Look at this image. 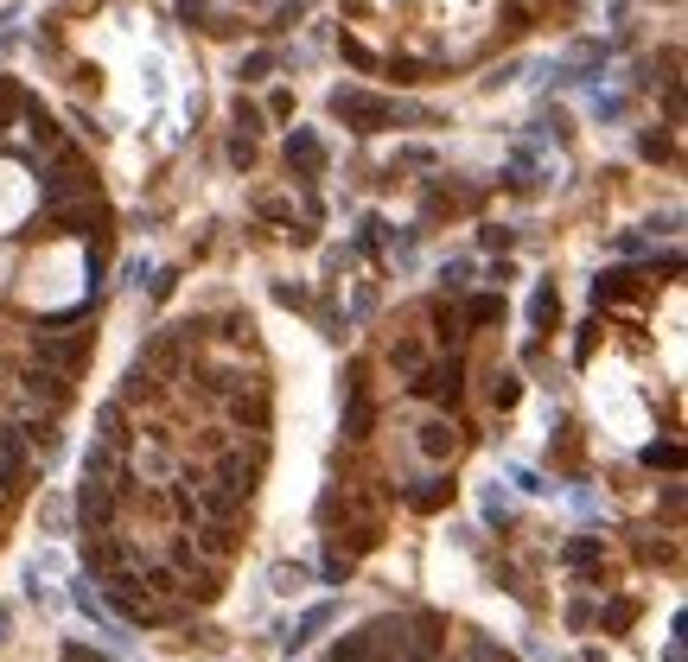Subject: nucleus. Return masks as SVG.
Masks as SVG:
<instances>
[{
	"mask_svg": "<svg viewBox=\"0 0 688 662\" xmlns=\"http://www.w3.org/2000/svg\"><path fill=\"white\" fill-rule=\"evenodd\" d=\"M71 522H77L83 535H102V529L115 522V491H109L102 478H83L77 497H71Z\"/></svg>",
	"mask_w": 688,
	"mask_h": 662,
	"instance_id": "obj_1",
	"label": "nucleus"
},
{
	"mask_svg": "<svg viewBox=\"0 0 688 662\" xmlns=\"http://www.w3.org/2000/svg\"><path fill=\"white\" fill-rule=\"evenodd\" d=\"M332 115L370 134V128H389V121H395V102L389 96H370V90H338L332 96Z\"/></svg>",
	"mask_w": 688,
	"mask_h": 662,
	"instance_id": "obj_2",
	"label": "nucleus"
},
{
	"mask_svg": "<svg viewBox=\"0 0 688 662\" xmlns=\"http://www.w3.org/2000/svg\"><path fill=\"white\" fill-rule=\"evenodd\" d=\"M90 179H83V166H77V153L71 147H58V172L45 179V204H64V198H90Z\"/></svg>",
	"mask_w": 688,
	"mask_h": 662,
	"instance_id": "obj_3",
	"label": "nucleus"
},
{
	"mask_svg": "<svg viewBox=\"0 0 688 662\" xmlns=\"http://www.w3.org/2000/svg\"><path fill=\"white\" fill-rule=\"evenodd\" d=\"M32 351H39V363H45V370H77V363H83V351H90V344H83V338H64V331H39V338H32Z\"/></svg>",
	"mask_w": 688,
	"mask_h": 662,
	"instance_id": "obj_4",
	"label": "nucleus"
},
{
	"mask_svg": "<svg viewBox=\"0 0 688 662\" xmlns=\"http://www.w3.org/2000/svg\"><path fill=\"white\" fill-rule=\"evenodd\" d=\"M459 382H466V363L446 357V363H434V370H415L408 389H415V395H440V402H459Z\"/></svg>",
	"mask_w": 688,
	"mask_h": 662,
	"instance_id": "obj_5",
	"label": "nucleus"
},
{
	"mask_svg": "<svg viewBox=\"0 0 688 662\" xmlns=\"http://www.w3.org/2000/svg\"><path fill=\"white\" fill-rule=\"evenodd\" d=\"M255 478H262V446H255V452H223V459H217V484H223V491H255Z\"/></svg>",
	"mask_w": 688,
	"mask_h": 662,
	"instance_id": "obj_6",
	"label": "nucleus"
},
{
	"mask_svg": "<svg viewBox=\"0 0 688 662\" xmlns=\"http://www.w3.org/2000/svg\"><path fill=\"white\" fill-rule=\"evenodd\" d=\"M192 503H198V510L211 516V522H236L249 497H243V491H223V484H198V491H192Z\"/></svg>",
	"mask_w": 688,
	"mask_h": 662,
	"instance_id": "obj_7",
	"label": "nucleus"
},
{
	"mask_svg": "<svg viewBox=\"0 0 688 662\" xmlns=\"http://www.w3.org/2000/svg\"><path fill=\"white\" fill-rule=\"evenodd\" d=\"M20 382H26V389H32V395H39V402H45V408H64V402H71V382H64L58 370H45V363H32V370H26Z\"/></svg>",
	"mask_w": 688,
	"mask_h": 662,
	"instance_id": "obj_8",
	"label": "nucleus"
},
{
	"mask_svg": "<svg viewBox=\"0 0 688 662\" xmlns=\"http://www.w3.org/2000/svg\"><path fill=\"white\" fill-rule=\"evenodd\" d=\"M376 421V408H370V395H364V370H351V402H344V433L351 440H364Z\"/></svg>",
	"mask_w": 688,
	"mask_h": 662,
	"instance_id": "obj_9",
	"label": "nucleus"
},
{
	"mask_svg": "<svg viewBox=\"0 0 688 662\" xmlns=\"http://www.w3.org/2000/svg\"><path fill=\"white\" fill-rule=\"evenodd\" d=\"M0 484H26V446H20V433L13 427H0Z\"/></svg>",
	"mask_w": 688,
	"mask_h": 662,
	"instance_id": "obj_10",
	"label": "nucleus"
},
{
	"mask_svg": "<svg viewBox=\"0 0 688 662\" xmlns=\"http://www.w3.org/2000/svg\"><path fill=\"white\" fill-rule=\"evenodd\" d=\"M13 433H20V446L45 452V459L58 452V421H51V414H32V421H26V427H13Z\"/></svg>",
	"mask_w": 688,
	"mask_h": 662,
	"instance_id": "obj_11",
	"label": "nucleus"
},
{
	"mask_svg": "<svg viewBox=\"0 0 688 662\" xmlns=\"http://www.w3.org/2000/svg\"><path fill=\"white\" fill-rule=\"evenodd\" d=\"M332 618H338V605H332V599H325V605H313V612H306V618L294 624V637H287V650H300V643H313V637H319V631H325Z\"/></svg>",
	"mask_w": 688,
	"mask_h": 662,
	"instance_id": "obj_12",
	"label": "nucleus"
},
{
	"mask_svg": "<svg viewBox=\"0 0 688 662\" xmlns=\"http://www.w3.org/2000/svg\"><path fill=\"white\" fill-rule=\"evenodd\" d=\"M115 472H122V452H115V446H90V452H83V478H102V484H109Z\"/></svg>",
	"mask_w": 688,
	"mask_h": 662,
	"instance_id": "obj_13",
	"label": "nucleus"
},
{
	"mask_svg": "<svg viewBox=\"0 0 688 662\" xmlns=\"http://www.w3.org/2000/svg\"><path fill=\"white\" fill-rule=\"evenodd\" d=\"M287 160H294L300 172H319V166H325V147H319V134H306V128H300L294 141H287Z\"/></svg>",
	"mask_w": 688,
	"mask_h": 662,
	"instance_id": "obj_14",
	"label": "nucleus"
},
{
	"mask_svg": "<svg viewBox=\"0 0 688 662\" xmlns=\"http://www.w3.org/2000/svg\"><path fill=\"white\" fill-rule=\"evenodd\" d=\"M122 567V554H115L102 535H83V573H115Z\"/></svg>",
	"mask_w": 688,
	"mask_h": 662,
	"instance_id": "obj_15",
	"label": "nucleus"
},
{
	"mask_svg": "<svg viewBox=\"0 0 688 662\" xmlns=\"http://www.w3.org/2000/svg\"><path fill=\"white\" fill-rule=\"evenodd\" d=\"M631 287H638V274H631V268H612V274H599V287H593V300L599 306H612V300H625V293Z\"/></svg>",
	"mask_w": 688,
	"mask_h": 662,
	"instance_id": "obj_16",
	"label": "nucleus"
},
{
	"mask_svg": "<svg viewBox=\"0 0 688 662\" xmlns=\"http://www.w3.org/2000/svg\"><path fill=\"white\" fill-rule=\"evenodd\" d=\"M96 421H102V446H115V452L128 446V421H122V402H102V408H96Z\"/></svg>",
	"mask_w": 688,
	"mask_h": 662,
	"instance_id": "obj_17",
	"label": "nucleus"
},
{
	"mask_svg": "<svg viewBox=\"0 0 688 662\" xmlns=\"http://www.w3.org/2000/svg\"><path fill=\"white\" fill-rule=\"evenodd\" d=\"M599 554H606V542H599V535H574V542H567V567L593 573V567H599Z\"/></svg>",
	"mask_w": 688,
	"mask_h": 662,
	"instance_id": "obj_18",
	"label": "nucleus"
},
{
	"mask_svg": "<svg viewBox=\"0 0 688 662\" xmlns=\"http://www.w3.org/2000/svg\"><path fill=\"white\" fill-rule=\"evenodd\" d=\"M453 446H459V433L446 427V421H427V427H421V452H427V459H446Z\"/></svg>",
	"mask_w": 688,
	"mask_h": 662,
	"instance_id": "obj_19",
	"label": "nucleus"
},
{
	"mask_svg": "<svg viewBox=\"0 0 688 662\" xmlns=\"http://www.w3.org/2000/svg\"><path fill=\"white\" fill-rule=\"evenodd\" d=\"M51 223H58V230H90V223H96V204H51Z\"/></svg>",
	"mask_w": 688,
	"mask_h": 662,
	"instance_id": "obj_20",
	"label": "nucleus"
},
{
	"mask_svg": "<svg viewBox=\"0 0 688 662\" xmlns=\"http://www.w3.org/2000/svg\"><path fill=\"white\" fill-rule=\"evenodd\" d=\"M268 580H274V592H306V586H313V573H306L300 561H274Z\"/></svg>",
	"mask_w": 688,
	"mask_h": 662,
	"instance_id": "obj_21",
	"label": "nucleus"
},
{
	"mask_svg": "<svg viewBox=\"0 0 688 662\" xmlns=\"http://www.w3.org/2000/svg\"><path fill=\"white\" fill-rule=\"evenodd\" d=\"M26 134H32V147H58V121H51L39 102L26 109Z\"/></svg>",
	"mask_w": 688,
	"mask_h": 662,
	"instance_id": "obj_22",
	"label": "nucleus"
},
{
	"mask_svg": "<svg viewBox=\"0 0 688 662\" xmlns=\"http://www.w3.org/2000/svg\"><path fill=\"white\" fill-rule=\"evenodd\" d=\"M644 465H650V472H682V446H676V440L644 446Z\"/></svg>",
	"mask_w": 688,
	"mask_h": 662,
	"instance_id": "obj_23",
	"label": "nucleus"
},
{
	"mask_svg": "<svg viewBox=\"0 0 688 662\" xmlns=\"http://www.w3.org/2000/svg\"><path fill=\"white\" fill-rule=\"evenodd\" d=\"M230 414H236L243 427H268V395H236Z\"/></svg>",
	"mask_w": 688,
	"mask_h": 662,
	"instance_id": "obj_24",
	"label": "nucleus"
},
{
	"mask_svg": "<svg viewBox=\"0 0 688 662\" xmlns=\"http://www.w3.org/2000/svg\"><path fill=\"white\" fill-rule=\"evenodd\" d=\"M529 319L548 331V325L561 319V293H555V287H536V300H529Z\"/></svg>",
	"mask_w": 688,
	"mask_h": 662,
	"instance_id": "obj_25",
	"label": "nucleus"
},
{
	"mask_svg": "<svg viewBox=\"0 0 688 662\" xmlns=\"http://www.w3.org/2000/svg\"><path fill=\"white\" fill-rule=\"evenodd\" d=\"M440 643H446V637H440V618H434V612H421V618H415V650H421V656H434Z\"/></svg>",
	"mask_w": 688,
	"mask_h": 662,
	"instance_id": "obj_26",
	"label": "nucleus"
},
{
	"mask_svg": "<svg viewBox=\"0 0 688 662\" xmlns=\"http://www.w3.org/2000/svg\"><path fill=\"white\" fill-rule=\"evenodd\" d=\"M446 497H453V484H440V478H427L421 491H408V503H415V510H440Z\"/></svg>",
	"mask_w": 688,
	"mask_h": 662,
	"instance_id": "obj_27",
	"label": "nucleus"
},
{
	"mask_svg": "<svg viewBox=\"0 0 688 662\" xmlns=\"http://www.w3.org/2000/svg\"><path fill=\"white\" fill-rule=\"evenodd\" d=\"M389 363H395V370H408V376H415V370H421V344H415V338H395Z\"/></svg>",
	"mask_w": 688,
	"mask_h": 662,
	"instance_id": "obj_28",
	"label": "nucleus"
},
{
	"mask_svg": "<svg viewBox=\"0 0 688 662\" xmlns=\"http://www.w3.org/2000/svg\"><path fill=\"white\" fill-rule=\"evenodd\" d=\"M204 548H211L217 561H223V554L236 548V529H230V522H211V529H204Z\"/></svg>",
	"mask_w": 688,
	"mask_h": 662,
	"instance_id": "obj_29",
	"label": "nucleus"
},
{
	"mask_svg": "<svg viewBox=\"0 0 688 662\" xmlns=\"http://www.w3.org/2000/svg\"><path fill=\"white\" fill-rule=\"evenodd\" d=\"M504 319V300H497V293H478L472 300V325H497Z\"/></svg>",
	"mask_w": 688,
	"mask_h": 662,
	"instance_id": "obj_30",
	"label": "nucleus"
},
{
	"mask_svg": "<svg viewBox=\"0 0 688 662\" xmlns=\"http://www.w3.org/2000/svg\"><path fill=\"white\" fill-rule=\"evenodd\" d=\"M631 618H638V605H631V599H612V605H606V631H612V637L631 631Z\"/></svg>",
	"mask_w": 688,
	"mask_h": 662,
	"instance_id": "obj_31",
	"label": "nucleus"
},
{
	"mask_svg": "<svg viewBox=\"0 0 688 662\" xmlns=\"http://www.w3.org/2000/svg\"><path fill=\"white\" fill-rule=\"evenodd\" d=\"M13 115H20V90H13V77H0V134L13 128Z\"/></svg>",
	"mask_w": 688,
	"mask_h": 662,
	"instance_id": "obj_32",
	"label": "nucleus"
},
{
	"mask_svg": "<svg viewBox=\"0 0 688 662\" xmlns=\"http://www.w3.org/2000/svg\"><path fill=\"white\" fill-rule=\"evenodd\" d=\"M332 662H376V650H370L364 637H344L338 650H332Z\"/></svg>",
	"mask_w": 688,
	"mask_h": 662,
	"instance_id": "obj_33",
	"label": "nucleus"
},
{
	"mask_svg": "<svg viewBox=\"0 0 688 662\" xmlns=\"http://www.w3.org/2000/svg\"><path fill=\"white\" fill-rule=\"evenodd\" d=\"M39 522H45V529H64V522H71V503H64V497H45V503H39Z\"/></svg>",
	"mask_w": 688,
	"mask_h": 662,
	"instance_id": "obj_34",
	"label": "nucleus"
},
{
	"mask_svg": "<svg viewBox=\"0 0 688 662\" xmlns=\"http://www.w3.org/2000/svg\"><path fill=\"white\" fill-rule=\"evenodd\" d=\"M466 281H472V268H466V261H446V268H440V287H446V293H459Z\"/></svg>",
	"mask_w": 688,
	"mask_h": 662,
	"instance_id": "obj_35",
	"label": "nucleus"
},
{
	"mask_svg": "<svg viewBox=\"0 0 688 662\" xmlns=\"http://www.w3.org/2000/svg\"><path fill=\"white\" fill-rule=\"evenodd\" d=\"M523 402V376H497V408H516Z\"/></svg>",
	"mask_w": 688,
	"mask_h": 662,
	"instance_id": "obj_36",
	"label": "nucleus"
},
{
	"mask_svg": "<svg viewBox=\"0 0 688 662\" xmlns=\"http://www.w3.org/2000/svg\"><path fill=\"white\" fill-rule=\"evenodd\" d=\"M434 331H440V338H459V319L446 306H434Z\"/></svg>",
	"mask_w": 688,
	"mask_h": 662,
	"instance_id": "obj_37",
	"label": "nucleus"
},
{
	"mask_svg": "<svg viewBox=\"0 0 688 662\" xmlns=\"http://www.w3.org/2000/svg\"><path fill=\"white\" fill-rule=\"evenodd\" d=\"M236 121H243V128L255 134V128H262V109H255V102H236Z\"/></svg>",
	"mask_w": 688,
	"mask_h": 662,
	"instance_id": "obj_38",
	"label": "nucleus"
},
{
	"mask_svg": "<svg viewBox=\"0 0 688 662\" xmlns=\"http://www.w3.org/2000/svg\"><path fill=\"white\" fill-rule=\"evenodd\" d=\"M274 300H281V306H306V287H287L281 281V287H274Z\"/></svg>",
	"mask_w": 688,
	"mask_h": 662,
	"instance_id": "obj_39",
	"label": "nucleus"
},
{
	"mask_svg": "<svg viewBox=\"0 0 688 662\" xmlns=\"http://www.w3.org/2000/svg\"><path fill=\"white\" fill-rule=\"evenodd\" d=\"M7 624H13V612H7V605H0V637H7Z\"/></svg>",
	"mask_w": 688,
	"mask_h": 662,
	"instance_id": "obj_40",
	"label": "nucleus"
}]
</instances>
